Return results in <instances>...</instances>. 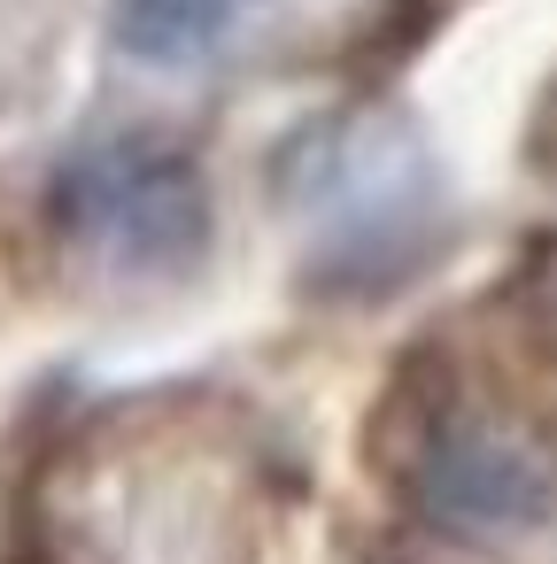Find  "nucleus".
<instances>
[{
  "label": "nucleus",
  "mask_w": 557,
  "mask_h": 564,
  "mask_svg": "<svg viewBox=\"0 0 557 564\" xmlns=\"http://www.w3.org/2000/svg\"><path fill=\"white\" fill-rule=\"evenodd\" d=\"M248 0H117V40L148 63H194L225 40Z\"/></svg>",
  "instance_id": "nucleus-2"
},
{
  "label": "nucleus",
  "mask_w": 557,
  "mask_h": 564,
  "mask_svg": "<svg viewBox=\"0 0 557 564\" xmlns=\"http://www.w3.org/2000/svg\"><path fill=\"white\" fill-rule=\"evenodd\" d=\"M55 225L101 271L156 279V271H186L202 256L210 194H202L194 155H179L171 140L109 132V140H86L55 171Z\"/></svg>",
  "instance_id": "nucleus-1"
}]
</instances>
